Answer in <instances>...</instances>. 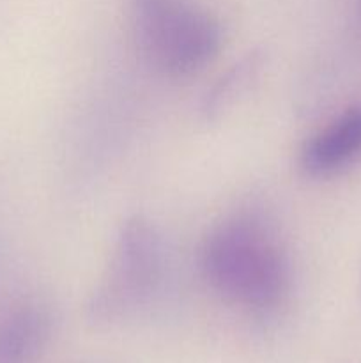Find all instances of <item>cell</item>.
Instances as JSON below:
<instances>
[{
	"mask_svg": "<svg viewBox=\"0 0 361 363\" xmlns=\"http://www.w3.org/2000/svg\"><path fill=\"white\" fill-rule=\"evenodd\" d=\"M200 268L214 293L246 311L280 307L292 286L285 250L260 222L248 216L227 220L209 233Z\"/></svg>",
	"mask_w": 361,
	"mask_h": 363,
	"instance_id": "cell-1",
	"label": "cell"
},
{
	"mask_svg": "<svg viewBox=\"0 0 361 363\" xmlns=\"http://www.w3.org/2000/svg\"><path fill=\"white\" fill-rule=\"evenodd\" d=\"M166 273V248L154 222L131 215L120 225L112 255L85 303L92 326L122 325L144 312L159 294Z\"/></svg>",
	"mask_w": 361,
	"mask_h": 363,
	"instance_id": "cell-2",
	"label": "cell"
},
{
	"mask_svg": "<svg viewBox=\"0 0 361 363\" xmlns=\"http://www.w3.org/2000/svg\"><path fill=\"white\" fill-rule=\"evenodd\" d=\"M133 11L145 60L166 77L204 69L222 48L219 21L186 0H133Z\"/></svg>",
	"mask_w": 361,
	"mask_h": 363,
	"instance_id": "cell-3",
	"label": "cell"
},
{
	"mask_svg": "<svg viewBox=\"0 0 361 363\" xmlns=\"http://www.w3.org/2000/svg\"><path fill=\"white\" fill-rule=\"evenodd\" d=\"M361 158V105L343 110L311 135L299 152V167L310 177H329Z\"/></svg>",
	"mask_w": 361,
	"mask_h": 363,
	"instance_id": "cell-4",
	"label": "cell"
},
{
	"mask_svg": "<svg viewBox=\"0 0 361 363\" xmlns=\"http://www.w3.org/2000/svg\"><path fill=\"white\" fill-rule=\"evenodd\" d=\"M55 314L46 301L21 300L0 314V363H38L52 342Z\"/></svg>",
	"mask_w": 361,
	"mask_h": 363,
	"instance_id": "cell-5",
	"label": "cell"
},
{
	"mask_svg": "<svg viewBox=\"0 0 361 363\" xmlns=\"http://www.w3.org/2000/svg\"><path fill=\"white\" fill-rule=\"evenodd\" d=\"M262 62H264V57L260 52H250L239 62L232 64L205 92L200 106L202 116L207 121H212L222 116L227 108H230L236 99L250 87L253 78L260 71Z\"/></svg>",
	"mask_w": 361,
	"mask_h": 363,
	"instance_id": "cell-6",
	"label": "cell"
}]
</instances>
